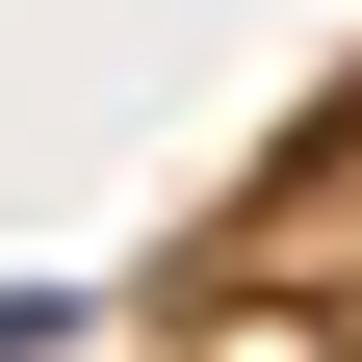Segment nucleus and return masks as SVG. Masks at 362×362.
<instances>
[{
  "mask_svg": "<svg viewBox=\"0 0 362 362\" xmlns=\"http://www.w3.org/2000/svg\"><path fill=\"white\" fill-rule=\"evenodd\" d=\"M0 362H78V285H0Z\"/></svg>",
  "mask_w": 362,
  "mask_h": 362,
  "instance_id": "nucleus-1",
  "label": "nucleus"
}]
</instances>
